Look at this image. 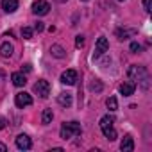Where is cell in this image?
I'll use <instances>...</instances> for the list:
<instances>
[{"label":"cell","instance_id":"obj_1","mask_svg":"<svg viewBox=\"0 0 152 152\" xmlns=\"http://www.w3.org/2000/svg\"><path fill=\"white\" fill-rule=\"evenodd\" d=\"M113 124H115V118H113V116H109V115H106V116H102V118H100V129H102L104 136H106L109 141L116 140V131H115Z\"/></svg>","mask_w":152,"mask_h":152},{"label":"cell","instance_id":"obj_2","mask_svg":"<svg viewBox=\"0 0 152 152\" xmlns=\"http://www.w3.org/2000/svg\"><path fill=\"white\" fill-rule=\"evenodd\" d=\"M81 124L79 122H68V124H63L61 125V138L63 140H68V138H73V136H79L81 134Z\"/></svg>","mask_w":152,"mask_h":152},{"label":"cell","instance_id":"obj_3","mask_svg":"<svg viewBox=\"0 0 152 152\" xmlns=\"http://www.w3.org/2000/svg\"><path fill=\"white\" fill-rule=\"evenodd\" d=\"M127 75H129V79H131V81H141V79H145V77H147V70H145L143 66L132 64V66L129 68Z\"/></svg>","mask_w":152,"mask_h":152},{"label":"cell","instance_id":"obj_4","mask_svg":"<svg viewBox=\"0 0 152 152\" xmlns=\"http://www.w3.org/2000/svg\"><path fill=\"white\" fill-rule=\"evenodd\" d=\"M48 11H50V4L45 2V0H38V2L32 4V13L38 16H45V15H48Z\"/></svg>","mask_w":152,"mask_h":152},{"label":"cell","instance_id":"obj_5","mask_svg":"<svg viewBox=\"0 0 152 152\" xmlns=\"http://www.w3.org/2000/svg\"><path fill=\"white\" fill-rule=\"evenodd\" d=\"M107 48H109V41H107V38L100 36V38H99V41H97V45H95L93 57H95V59H99V57H100L104 52H107Z\"/></svg>","mask_w":152,"mask_h":152},{"label":"cell","instance_id":"obj_6","mask_svg":"<svg viewBox=\"0 0 152 152\" xmlns=\"http://www.w3.org/2000/svg\"><path fill=\"white\" fill-rule=\"evenodd\" d=\"M34 91L41 97V99H47L48 95H50V84H48V81H38L36 84H34Z\"/></svg>","mask_w":152,"mask_h":152},{"label":"cell","instance_id":"obj_7","mask_svg":"<svg viewBox=\"0 0 152 152\" xmlns=\"http://www.w3.org/2000/svg\"><path fill=\"white\" fill-rule=\"evenodd\" d=\"M15 104H16L18 107H27V106L32 104V97H31L29 93H25V91L16 93V97H15Z\"/></svg>","mask_w":152,"mask_h":152},{"label":"cell","instance_id":"obj_8","mask_svg":"<svg viewBox=\"0 0 152 152\" xmlns=\"http://www.w3.org/2000/svg\"><path fill=\"white\" fill-rule=\"evenodd\" d=\"M61 83H63V84H68V86L75 84V83H77V72H75V70H66V72H63V73H61Z\"/></svg>","mask_w":152,"mask_h":152},{"label":"cell","instance_id":"obj_9","mask_svg":"<svg viewBox=\"0 0 152 152\" xmlns=\"http://www.w3.org/2000/svg\"><path fill=\"white\" fill-rule=\"evenodd\" d=\"M16 147H18L20 150H29V148L32 147V141H31V138H29L27 134H20V136L16 138Z\"/></svg>","mask_w":152,"mask_h":152},{"label":"cell","instance_id":"obj_10","mask_svg":"<svg viewBox=\"0 0 152 152\" xmlns=\"http://www.w3.org/2000/svg\"><path fill=\"white\" fill-rule=\"evenodd\" d=\"M120 93L124 95V97H129V95H132L134 93V90H136V84L134 83H124V84H120Z\"/></svg>","mask_w":152,"mask_h":152},{"label":"cell","instance_id":"obj_11","mask_svg":"<svg viewBox=\"0 0 152 152\" xmlns=\"http://www.w3.org/2000/svg\"><path fill=\"white\" fill-rule=\"evenodd\" d=\"M2 9L6 13H15L18 9V0H2Z\"/></svg>","mask_w":152,"mask_h":152},{"label":"cell","instance_id":"obj_12","mask_svg":"<svg viewBox=\"0 0 152 152\" xmlns=\"http://www.w3.org/2000/svg\"><path fill=\"white\" fill-rule=\"evenodd\" d=\"M136 32H138L136 29H118V31H116V36H118V39H120V41H124V39H127V38L134 36Z\"/></svg>","mask_w":152,"mask_h":152},{"label":"cell","instance_id":"obj_13","mask_svg":"<svg viewBox=\"0 0 152 152\" xmlns=\"http://www.w3.org/2000/svg\"><path fill=\"white\" fill-rule=\"evenodd\" d=\"M120 148H122L124 152H132V150H134V141H132V138H131V136H125V138L122 140V143H120Z\"/></svg>","mask_w":152,"mask_h":152},{"label":"cell","instance_id":"obj_14","mask_svg":"<svg viewBox=\"0 0 152 152\" xmlns=\"http://www.w3.org/2000/svg\"><path fill=\"white\" fill-rule=\"evenodd\" d=\"M11 79H13V84H15V86H25V83H27L25 75L20 73V72H15V73L11 75Z\"/></svg>","mask_w":152,"mask_h":152},{"label":"cell","instance_id":"obj_15","mask_svg":"<svg viewBox=\"0 0 152 152\" xmlns=\"http://www.w3.org/2000/svg\"><path fill=\"white\" fill-rule=\"evenodd\" d=\"M57 102H59L63 107H70V106H72V95H70V93H59Z\"/></svg>","mask_w":152,"mask_h":152},{"label":"cell","instance_id":"obj_16","mask_svg":"<svg viewBox=\"0 0 152 152\" xmlns=\"http://www.w3.org/2000/svg\"><path fill=\"white\" fill-rule=\"evenodd\" d=\"M0 56L2 57H11L13 56V45L11 43H2L0 45Z\"/></svg>","mask_w":152,"mask_h":152},{"label":"cell","instance_id":"obj_17","mask_svg":"<svg viewBox=\"0 0 152 152\" xmlns=\"http://www.w3.org/2000/svg\"><path fill=\"white\" fill-rule=\"evenodd\" d=\"M50 54L54 56V57H57V59H63L66 54H64V48L61 47V45H52L50 47Z\"/></svg>","mask_w":152,"mask_h":152},{"label":"cell","instance_id":"obj_18","mask_svg":"<svg viewBox=\"0 0 152 152\" xmlns=\"http://www.w3.org/2000/svg\"><path fill=\"white\" fill-rule=\"evenodd\" d=\"M106 106H107V109H109V111H116V109H118L116 97H109V99H107V102H106Z\"/></svg>","mask_w":152,"mask_h":152},{"label":"cell","instance_id":"obj_19","mask_svg":"<svg viewBox=\"0 0 152 152\" xmlns=\"http://www.w3.org/2000/svg\"><path fill=\"white\" fill-rule=\"evenodd\" d=\"M52 116H54L52 109H45V111H43V116H41V122L47 125V124H50V122H52Z\"/></svg>","mask_w":152,"mask_h":152},{"label":"cell","instance_id":"obj_20","mask_svg":"<svg viewBox=\"0 0 152 152\" xmlns=\"http://www.w3.org/2000/svg\"><path fill=\"white\" fill-rule=\"evenodd\" d=\"M90 90H91V91H97V93H100V91H102V83L95 79L93 83H90Z\"/></svg>","mask_w":152,"mask_h":152},{"label":"cell","instance_id":"obj_21","mask_svg":"<svg viewBox=\"0 0 152 152\" xmlns=\"http://www.w3.org/2000/svg\"><path fill=\"white\" fill-rule=\"evenodd\" d=\"M32 32H34V31H32L31 27H23V29H22V36H23L25 39H31V38H32Z\"/></svg>","mask_w":152,"mask_h":152},{"label":"cell","instance_id":"obj_22","mask_svg":"<svg viewBox=\"0 0 152 152\" xmlns=\"http://www.w3.org/2000/svg\"><path fill=\"white\" fill-rule=\"evenodd\" d=\"M141 50V45H138V43H131V52H134V54H138Z\"/></svg>","mask_w":152,"mask_h":152},{"label":"cell","instance_id":"obj_23","mask_svg":"<svg viewBox=\"0 0 152 152\" xmlns=\"http://www.w3.org/2000/svg\"><path fill=\"white\" fill-rule=\"evenodd\" d=\"M150 6H152V0H143V9L147 13H150Z\"/></svg>","mask_w":152,"mask_h":152},{"label":"cell","instance_id":"obj_24","mask_svg":"<svg viewBox=\"0 0 152 152\" xmlns=\"http://www.w3.org/2000/svg\"><path fill=\"white\" fill-rule=\"evenodd\" d=\"M75 45H77V47H83V45H84V36H77V39H75Z\"/></svg>","mask_w":152,"mask_h":152},{"label":"cell","instance_id":"obj_25","mask_svg":"<svg viewBox=\"0 0 152 152\" xmlns=\"http://www.w3.org/2000/svg\"><path fill=\"white\" fill-rule=\"evenodd\" d=\"M34 31H38V32H41V31H43V22H38V23L34 25Z\"/></svg>","mask_w":152,"mask_h":152},{"label":"cell","instance_id":"obj_26","mask_svg":"<svg viewBox=\"0 0 152 152\" xmlns=\"http://www.w3.org/2000/svg\"><path fill=\"white\" fill-rule=\"evenodd\" d=\"M6 127V118H0V129Z\"/></svg>","mask_w":152,"mask_h":152},{"label":"cell","instance_id":"obj_27","mask_svg":"<svg viewBox=\"0 0 152 152\" xmlns=\"http://www.w3.org/2000/svg\"><path fill=\"white\" fill-rule=\"evenodd\" d=\"M23 70H25V72H31V70H32V66H31V64H23Z\"/></svg>","mask_w":152,"mask_h":152},{"label":"cell","instance_id":"obj_28","mask_svg":"<svg viewBox=\"0 0 152 152\" xmlns=\"http://www.w3.org/2000/svg\"><path fill=\"white\" fill-rule=\"evenodd\" d=\"M6 150H7V147L4 143H0V152H6Z\"/></svg>","mask_w":152,"mask_h":152},{"label":"cell","instance_id":"obj_29","mask_svg":"<svg viewBox=\"0 0 152 152\" xmlns=\"http://www.w3.org/2000/svg\"><path fill=\"white\" fill-rule=\"evenodd\" d=\"M4 79H6V73H4L2 70H0V81H4Z\"/></svg>","mask_w":152,"mask_h":152},{"label":"cell","instance_id":"obj_30","mask_svg":"<svg viewBox=\"0 0 152 152\" xmlns=\"http://www.w3.org/2000/svg\"><path fill=\"white\" fill-rule=\"evenodd\" d=\"M57 2H61V4H63V2H66V0H57Z\"/></svg>","mask_w":152,"mask_h":152},{"label":"cell","instance_id":"obj_31","mask_svg":"<svg viewBox=\"0 0 152 152\" xmlns=\"http://www.w3.org/2000/svg\"><path fill=\"white\" fill-rule=\"evenodd\" d=\"M83 2H88V0H83Z\"/></svg>","mask_w":152,"mask_h":152},{"label":"cell","instance_id":"obj_32","mask_svg":"<svg viewBox=\"0 0 152 152\" xmlns=\"http://www.w3.org/2000/svg\"><path fill=\"white\" fill-rule=\"evenodd\" d=\"M120 2H122V0H120Z\"/></svg>","mask_w":152,"mask_h":152}]
</instances>
